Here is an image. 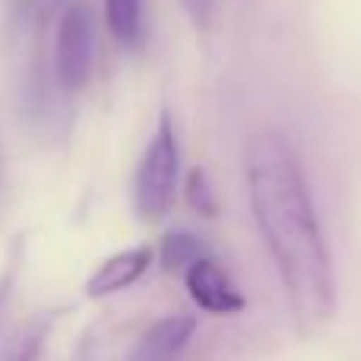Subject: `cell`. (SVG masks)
Here are the masks:
<instances>
[{
  "instance_id": "ba28073f",
  "label": "cell",
  "mask_w": 361,
  "mask_h": 361,
  "mask_svg": "<svg viewBox=\"0 0 361 361\" xmlns=\"http://www.w3.org/2000/svg\"><path fill=\"white\" fill-rule=\"evenodd\" d=\"M159 257H162L165 269H187L200 257V241L187 231H171V235H165Z\"/></svg>"
},
{
  "instance_id": "277c9868",
  "label": "cell",
  "mask_w": 361,
  "mask_h": 361,
  "mask_svg": "<svg viewBox=\"0 0 361 361\" xmlns=\"http://www.w3.org/2000/svg\"><path fill=\"white\" fill-rule=\"evenodd\" d=\"M184 282L190 298L209 314H238L244 307V295L231 286L228 273L216 260L197 257L184 269Z\"/></svg>"
},
{
  "instance_id": "8992f818",
  "label": "cell",
  "mask_w": 361,
  "mask_h": 361,
  "mask_svg": "<svg viewBox=\"0 0 361 361\" xmlns=\"http://www.w3.org/2000/svg\"><path fill=\"white\" fill-rule=\"evenodd\" d=\"M193 330H197V320L187 317V314H175V317L159 320L137 343L130 361H175L187 349Z\"/></svg>"
},
{
  "instance_id": "9c48e42d",
  "label": "cell",
  "mask_w": 361,
  "mask_h": 361,
  "mask_svg": "<svg viewBox=\"0 0 361 361\" xmlns=\"http://www.w3.org/2000/svg\"><path fill=\"white\" fill-rule=\"evenodd\" d=\"M187 206L203 219L216 216V197H212L209 180H206V175L200 169H193L190 175H187Z\"/></svg>"
},
{
  "instance_id": "5b68a950",
  "label": "cell",
  "mask_w": 361,
  "mask_h": 361,
  "mask_svg": "<svg viewBox=\"0 0 361 361\" xmlns=\"http://www.w3.org/2000/svg\"><path fill=\"white\" fill-rule=\"evenodd\" d=\"M149 263H152V250L149 247L121 250V254L108 257V260L92 273V279L86 282V295L89 298H105V295L121 292V288L133 286V282L149 269Z\"/></svg>"
},
{
  "instance_id": "52a82bcc",
  "label": "cell",
  "mask_w": 361,
  "mask_h": 361,
  "mask_svg": "<svg viewBox=\"0 0 361 361\" xmlns=\"http://www.w3.org/2000/svg\"><path fill=\"white\" fill-rule=\"evenodd\" d=\"M105 23L127 48L143 42V0H105Z\"/></svg>"
},
{
  "instance_id": "6da1fadb",
  "label": "cell",
  "mask_w": 361,
  "mask_h": 361,
  "mask_svg": "<svg viewBox=\"0 0 361 361\" xmlns=\"http://www.w3.org/2000/svg\"><path fill=\"white\" fill-rule=\"evenodd\" d=\"M247 193L301 336H317L336 311L330 250L320 235L292 143L276 130L247 143Z\"/></svg>"
},
{
  "instance_id": "3957f363",
  "label": "cell",
  "mask_w": 361,
  "mask_h": 361,
  "mask_svg": "<svg viewBox=\"0 0 361 361\" xmlns=\"http://www.w3.org/2000/svg\"><path fill=\"white\" fill-rule=\"evenodd\" d=\"M95 63V23L86 4H70L57 23L54 70L67 92H80L92 76Z\"/></svg>"
},
{
  "instance_id": "7a4b0ae2",
  "label": "cell",
  "mask_w": 361,
  "mask_h": 361,
  "mask_svg": "<svg viewBox=\"0 0 361 361\" xmlns=\"http://www.w3.org/2000/svg\"><path fill=\"white\" fill-rule=\"evenodd\" d=\"M178 190V143L171 121L162 114L156 137L149 140L143 152V162L137 171V184H133V200L137 209L146 222H159L175 203Z\"/></svg>"
}]
</instances>
